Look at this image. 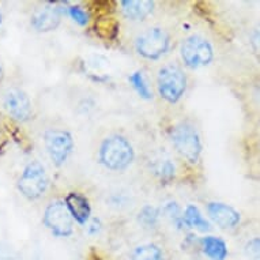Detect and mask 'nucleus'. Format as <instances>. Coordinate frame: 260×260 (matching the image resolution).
<instances>
[{"label":"nucleus","instance_id":"18","mask_svg":"<svg viewBox=\"0 0 260 260\" xmlns=\"http://www.w3.org/2000/svg\"><path fill=\"white\" fill-rule=\"evenodd\" d=\"M129 83L133 85V87L135 89L139 95H141L142 99L145 100H150L153 97V94H151V90H150V86L147 85V81H146L145 75L142 71H137V73H134L131 77H129Z\"/></svg>","mask_w":260,"mask_h":260},{"label":"nucleus","instance_id":"12","mask_svg":"<svg viewBox=\"0 0 260 260\" xmlns=\"http://www.w3.org/2000/svg\"><path fill=\"white\" fill-rule=\"evenodd\" d=\"M64 203L67 206L70 214L78 223L85 225L89 221L90 214H91V207H90L89 199L82 195L79 192H70L64 199Z\"/></svg>","mask_w":260,"mask_h":260},{"label":"nucleus","instance_id":"23","mask_svg":"<svg viewBox=\"0 0 260 260\" xmlns=\"http://www.w3.org/2000/svg\"><path fill=\"white\" fill-rule=\"evenodd\" d=\"M249 43H251V48L253 49V52L260 55V23H257L252 30Z\"/></svg>","mask_w":260,"mask_h":260},{"label":"nucleus","instance_id":"7","mask_svg":"<svg viewBox=\"0 0 260 260\" xmlns=\"http://www.w3.org/2000/svg\"><path fill=\"white\" fill-rule=\"evenodd\" d=\"M44 223L57 237H67L74 231V218L66 203L61 201L52 202L45 209Z\"/></svg>","mask_w":260,"mask_h":260},{"label":"nucleus","instance_id":"8","mask_svg":"<svg viewBox=\"0 0 260 260\" xmlns=\"http://www.w3.org/2000/svg\"><path fill=\"white\" fill-rule=\"evenodd\" d=\"M73 137L66 129H49L45 133V147L56 167H61L73 151Z\"/></svg>","mask_w":260,"mask_h":260},{"label":"nucleus","instance_id":"17","mask_svg":"<svg viewBox=\"0 0 260 260\" xmlns=\"http://www.w3.org/2000/svg\"><path fill=\"white\" fill-rule=\"evenodd\" d=\"M133 260H164V253L155 244H145L134 251Z\"/></svg>","mask_w":260,"mask_h":260},{"label":"nucleus","instance_id":"19","mask_svg":"<svg viewBox=\"0 0 260 260\" xmlns=\"http://www.w3.org/2000/svg\"><path fill=\"white\" fill-rule=\"evenodd\" d=\"M158 217H159V213H158V210L155 207L146 206L141 210V213L138 215V221L145 228H154L158 223Z\"/></svg>","mask_w":260,"mask_h":260},{"label":"nucleus","instance_id":"1","mask_svg":"<svg viewBox=\"0 0 260 260\" xmlns=\"http://www.w3.org/2000/svg\"><path fill=\"white\" fill-rule=\"evenodd\" d=\"M134 159L131 143L121 135H111L101 143L100 161L111 171H123Z\"/></svg>","mask_w":260,"mask_h":260},{"label":"nucleus","instance_id":"10","mask_svg":"<svg viewBox=\"0 0 260 260\" xmlns=\"http://www.w3.org/2000/svg\"><path fill=\"white\" fill-rule=\"evenodd\" d=\"M207 210L211 219L222 229H233L240 223V214L225 203L211 202L207 206Z\"/></svg>","mask_w":260,"mask_h":260},{"label":"nucleus","instance_id":"16","mask_svg":"<svg viewBox=\"0 0 260 260\" xmlns=\"http://www.w3.org/2000/svg\"><path fill=\"white\" fill-rule=\"evenodd\" d=\"M184 222L189 228H195V229H199L202 232L210 231V223L207 222V219L203 218V215H202L197 206L189 205L185 209V211H184Z\"/></svg>","mask_w":260,"mask_h":260},{"label":"nucleus","instance_id":"20","mask_svg":"<svg viewBox=\"0 0 260 260\" xmlns=\"http://www.w3.org/2000/svg\"><path fill=\"white\" fill-rule=\"evenodd\" d=\"M162 213L165 214L171 219V222H173L175 225L181 226V223L184 222V215H181V210H180L179 205L176 202H169V203H167V205L164 206V209H162Z\"/></svg>","mask_w":260,"mask_h":260},{"label":"nucleus","instance_id":"6","mask_svg":"<svg viewBox=\"0 0 260 260\" xmlns=\"http://www.w3.org/2000/svg\"><path fill=\"white\" fill-rule=\"evenodd\" d=\"M181 57L191 69H199L211 63L214 51L211 44L202 36H189L181 44Z\"/></svg>","mask_w":260,"mask_h":260},{"label":"nucleus","instance_id":"9","mask_svg":"<svg viewBox=\"0 0 260 260\" xmlns=\"http://www.w3.org/2000/svg\"><path fill=\"white\" fill-rule=\"evenodd\" d=\"M5 108L13 119L18 121H27L31 116V103L27 94L19 89L7 91L5 97Z\"/></svg>","mask_w":260,"mask_h":260},{"label":"nucleus","instance_id":"21","mask_svg":"<svg viewBox=\"0 0 260 260\" xmlns=\"http://www.w3.org/2000/svg\"><path fill=\"white\" fill-rule=\"evenodd\" d=\"M69 14L70 17L73 18L78 25L86 26L89 23V14L86 13L85 10L79 7V6H71L69 9Z\"/></svg>","mask_w":260,"mask_h":260},{"label":"nucleus","instance_id":"14","mask_svg":"<svg viewBox=\"0 0 260 260\" xmlns=\"http://www.w3.org/2000/svg\"><path fill=\"white\" fill-rule=\"evenodd\" d=\"M202 248L210 260H225L229 255L228 245L222 239L215 236H206L202 239Z\"/></svg>","mask_w":260,"mask_h":260},{"label":"nucleus","instance_id":"5","mask_svg":"<svg viewBox=\"0 0 260 260\" xmlns=\"http://www.w3.org/2000/svg\"><path fill=\"white\" fill-rule=\"evenodd\" d=\"M18 189L27 199H39L48 189L47 172L40 162H30L18 180Z\"/></svg>","mask_w":260,"mask_h":260},{"label":"nucleus","instance_id":"24","mask_svg":"<svg viewBox=\"0 0 260 260\" xmlns=\"http://www.w3.org/2000/svg\"><path fill=\"white\" fill-rule=\"evenodd\" d=\"M0 22H2V13H0Z\"/></svg>","mask_w":260,"mask_h":260},{"label":"nucleus","instance_id":"3","mask_svg":"<svg viewBox=\"0 0 260 260\" xmlns=\"http://www.w3.org/2000/svg\"><path fill=\"white\" fill-rule=\"evenodd\" d=\"M172 142L177 153L191 164H197L201 158L202 143L197 128L189 123L176 125L172 131Z\"/></svg>","mask_w":260,"mask_h":260},{"label":"nucleus","instance_id":"22","mask_svg":"<svg viewBox=\"0 0 260 260\" xmlns=\"http://www.w3.org/2000/svg\"><path fill=\"white\" fill-rule=\"evenodd\" d=\"M245 255L251 260H260V237H255L245 244Z\"/></svg>","mask_w":260,"mask_h":260},{"label":"nucleus","instance_id":"2","mask_svg":"<svg viewBox=\"0 0 260 260\" xmlns=\"http://www.w3.org/2000/svg\"><path fill=\"white\" fill-rule=\"evenodd\" d=\"M158 91L162 99L168 103H177L187 89V77L179 66L168 64L162 67L157 78Z\"/></svg>","mask_w":260,"mask_h":260},{"label":"nucleus","instance_id":"15","mask_svg":"<svg viewBox=\"0 0 260 260\" xmlns=\"http://www.w3.org/2000/svg\"><path fill=\"white\" fill-rule=\"evenodd\" d=\"M153 173L164 181H171L175 177V164L168 157H157L151 165Z\"/></svg>","mask_w":260,"mask_h":260},{"label":"nucleus","instance_id":"11","mask_svg":"<svg viewBox=\"0 0 260 260\" xmlns=\"http://www.w3.org/2000/svg\"><path fill=\"white\" fill-rule=\"evenodd\" d=\"M61 21V15H60V10L55 5L45 6L31 18V26L35 27L37 31H52V30L57 29Z\"/></svg>","mask_w":260,"mask_h":260},{"label":"nucleus","instance_id":"4","mask_svg":"<svg viewBox=\"0 0 260 260\" xmlns=\"http://www.w3.org/2000/svg\"><path fill=\"white\" fill-rule=\"evenodd\" d=\"M171 37L161 27H151L138 36L135 49L141 56L149 60H157L165 55L169 48Z\"/></svg>","mask_w":260,"mask_h":260},{"label":"nucleus","instance_id":"13","mask_svg":"<svg viewBox=\"0 0 260 260\" xmlns=\"http://www.w3.org/2000/svg\"><path fill=\"white\" fill-rule=\"evenodd\" d=\"M154 3L150 0H124L121 2L123 15L129 21H143L153 13Z\"/></svg>","mask_w":260,"mask_h":260}]
</instances>
